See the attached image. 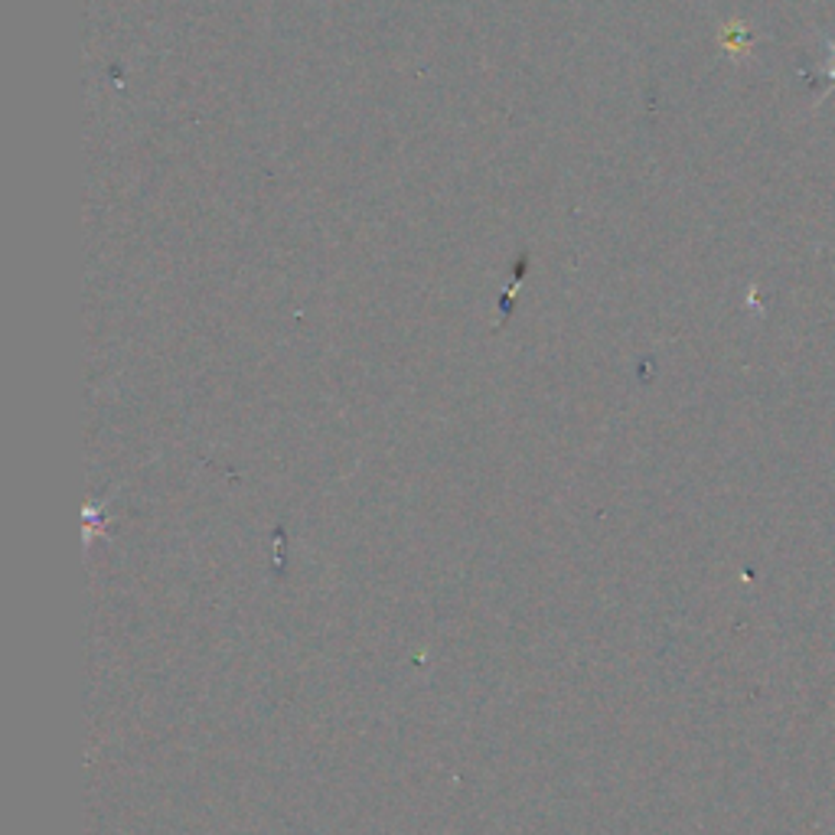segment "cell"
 <instances>
[{
	"label": "cell",
	"instance_id": "obj_1",
	"mask_svg": "<svg viewBox=\"0 0 835 835\" xmlns=\"http://www.w3.org/2000/svg\"><path fill=\"white\" fill-rule=\"evenodd\" d=\"M829 79L835 83V46H833V63H829Z\"/></svg>",
	"mask_w": 835,
	"mask_h": 835
}]
</instances>
